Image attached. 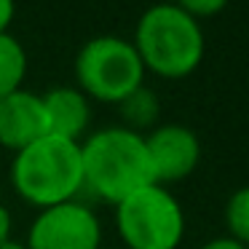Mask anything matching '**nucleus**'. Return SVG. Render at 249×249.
<instances>
[{"mask_svg":"<svg viewBox=\"0 0 249 249\" xmlns=\"http://www.w3.org/2000/svg\"><path fill=\"white\" fill-rule=\"evenodd\" d=\"M83 190L99 201L121 204L126 196L153 182L145 137L124 126L99 129L81 145Z\"/></svg>","mask_w":249,"mask_h":249,"instance_id":"f257e3e1","label":"nucleus"},{"mask_svg":"<svg viewBox=\"0 0 249 249\" xmlns=\"http://www.w3.org/2000/svg\"><path fill=\"white\" fill-rule=\"evenodd\" d=\"M11 182L24 201L40 209L75 201L83 190L81 142L46 134L22 147L11 163Z\"/></svg>","mask_w":249,"mask_h":249,"instance_id":"f03ea898","label":"nucleus"},{"mask_svg":"<svg viewBox=\"0 0 249 249\" xmlns=\"http://www.w3.org/2000/svg\"><path fill=\"white\" fill-rule=\"evenodd\" d=\"M134 49L145 70L161 78H185L204 59L201 22L179 8V3L150 6L137 22Z\"/></svg>","mask_w":249,"mask_h":249,"instance_id":"7ed1b4c3","label":"nucleus"},{"mask_svg":"<svg viewBox=\"0 0 249 249\" xmlns=\"http://www.w3.org/2000/svg\"><path fill=\"white\" fill-rule=\"evenodd\" d=\"M75 78L86 97L115 102L142 86L145 67L134 43L118 35H99L83 43L75 56Z\"/></svg>","mask_w":249,"mask_h":249,"instance_id":"20e7f679","label":"nucleus"},{"mask_svg":"<svg viewBox=\"0 0 249 249\" xmlns=\"http://www.w3.org/2000/svg\"><path fill=\"white\" fill-rule=\"evenodd\" d=\"M115 225L129 249H177L185 214L166 188L145 185L115 204Z\"/></svg>","mask_w":249,"mask_h":249,"instance_id":"39448f33","label":"nucleus"},{"mask_svg":"<svg viewBox=\"0 0 249 249\" xmlns=\"http://www.w3.org/2000/svg\"><path fill=\"white\" fill-rule=\"evenodd\" d=\"M102 228L89 206L78 201L40 209L27 236V249H99Z\"/></svg>","mask_w":249,"mask_h":249,"instance_id":"423d86ee","label":"nucleus"},{"mask_svg":"<svg viewBox=\"0 0 249 249\" xmlns=\"http://www.w3.org/2000/svg\"><path fill=\"white\" fill-rule=\"evenodd\" d=\"M145 147L150 156V166H153V182L156 185H166V182H179L185 179L201 158V145L198 137L179 124H166L153 129L145 137Z\"/></svg>","mask_w":249,"mask_h":249,"instance_id":"0eeeda50","label":"nucleus"},{"mask_svg":"<svg viewBox=\"0 0 249 249\" xmlns=\"http://www.w3.org/2000/svg\"><path fill=\"white\" fill-rule=\"evenodd\" d=\"M46 134H51L49 115L38 94L17 89L14 94L0 99V145L3 147L19 153L22 147L38 142Z\"/></svg>","mask_w":249,"mask_h":249,"instance_id":"6e6552de","label":"nucleus"},{"mask_svg":"<svg viewBox=\"0 0 249 249\" xmlns=\"http://www.w3.org/2000/svg\"><path fill=\"white\" fill-rule=\"evenodd\" d=\"M43 107L49 115V129L51 134L65 137V140L78 142L83 137V131L89 129V97L81 89H70V86H56L51 91H46L43 97Z\"/></svg>","mask_w":249,"mask_h":249,"instance_id":"1a4fd4ad","label":"nucleus"},{"mask_svg":"<svg viewBox=\"0 0 249 249\" xmlns=\"http://www.w3.org/2000/svg\"><path fill=\"white\" fill-rule=\"evenodd\" d=\"M27 72V54L14 35H0V99L14 94Z\"/></svg>","mask_w":249,"mask_h":249,"instance_id":"9d476101","label":"nucleus"},{"mask_svg":"<svg viewBox=\"0 0 249 249\" xmlns=\"http://www.w3.org/2000/svg\"><path fill=\"white\" fill-rule=\"evenodd\" d=\"M118 113H121V118H124V124H126L124 129L140 134L142 129H150V126L156 124L158 97L147 86H140V89H134L129 97H124L118 102Z\"/></svg>","mask_w":249,"mask_h":249,"instance_id":"9b49d317","label":"nucleus"},{"mask_svg":"<svg viewBox=\"0 0 249 249\" xmlns=\"http://www.w3.org/2000/svg\"><path fill=\"white\" fill-rule=\"evenodd\" d=\"M225 225L231 231V238H236L238 244L249 247V185L247 188H238L228 198Z\"/></svg>","mask_w":249,"mask_h":249,"instance_id":"f8f14e48","label":"nucleus"},{"mask_svg":"<svg viewBox=\"0 0 249 249\" xmlns=\"http://www.w3.org/2000/svg\"><path fill=\"white\" fill-rule=\"evenodd\" d=\"M179 8L188 17H193L196 22H201V19L212 17V14H220L225 8V3L222 0H185V3H179Z\"/></svg>","mask_w":249,"mask_h":249,"instance_id":"ddd939ff","label":"nucleus"},{"mask_svg":"<svg viewBox=\"0 0 249 249\" xmlns=\"http://www.w3.org/2000/svg\"><path fill=\"white\" fill-rule=\"evenodd\" d=\"M201 249H247V247H244V244H238L236 238H231V236H220V238L206 241Z\"/></svg>","mask_w":249,"mask_h":249,"instance_id":"4468645a","label":"nucleus"},{"mask_svg":"<svg viewBox=\"0 0 249 249\" xmlns=\"http://www.w3.org/2000/svg\"><path fill=\"white\" fill-rule=\"evenodd\" d=\"M14 14H17V8H14L11 0H0V35L8 30V24H11Z\"/></svg>","mask_w":249,"mask_h":249,"instance_id":"2eb2a0df","label":"nucleus"},{"mask_svg":"<svg viewBox=\"0 0 249 249\" xmlns=\"http://www.w3.org/2000/svg\"><path fill=\"white\" fill-rule=\"evenodd\" d=\"M8 231H11V214L3 204H0V244L8 241Z\"/></svg>","mask_w":249,"mask_h":249,"instance_id":"dca6fc26","label":"nucleus"},{"mask_svg":"<svg viewBox=\"0 0 249 249\" xmlns=\"http://www.w3.org/2000/svg\"><path fill=\"white\" fill-rule=\"evenodd\" d=\"M0 249H27V247H24V244H19V241H11V238H8V241L0 244Z\"/></svg>","mask_w":249,"mask_h":249,"instance_id":"f3484780","label":"nucleus"}]
</instances>
